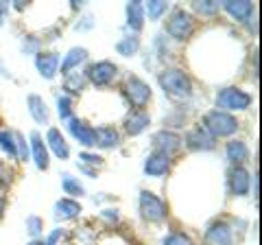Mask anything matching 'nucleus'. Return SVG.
Segmentation results:
<instances>
[{
  "label": "nucleus",
  "instance_id": "f03ea898",
  "mask_svg": "<svg viewBox=\"0 0 262 245\" xmlns=\"http://www.w3.org/2000/svg\"><path fill=\"white\" fill-rule=\"evenodd\" d=\"M206 132L214 138H227V136H234L236 132H238V120H236V116H232V114L227 112H221V110H210L203 114V125H201Z\"/></svg>",
  "mask_w": 262,
  "mask_h": 245
},
{
  "label": "nucleus",
  "instance_id": "393cba45",
  "mask_svg": "<svg viewBox=\"0 0 262 245\" xmlns=\"http://www.w3.org/2000/svg\"><path fill=\"white\" fill-rule=\"evenodd\" d=\"M85 86H88L85 72H79V70L68 72V75H66V79H63V90L68 92V96H70V94H81V92L85 90Z\"/></svg>",
  "mask_w": 262,
  "mask_h": 245
},
{
  "label": "nucleus",
  "instance_id": "dca6fc26",
  "mask_svg": "<svg viewBox=\"0 0 262 245\" xmlns=\"http://www.w3.org/2000/svg\"><path fill=\"white\" fill-rule=\"evenodd\" d=\"M46 147H48V153L53 151L55 158H59V160L70 158V145L66 140V136L61 134L59 127H51L46 132Z\"/></svg>",
  "mask_w": 262,
  "mask_h": 245
},
{
  "label": "nucleus",
  "instance_id": "ddd939ff",
  "mask_svg": "<svg viewBox=\"0 0 262 245\" xmlns=\"http://www.w3.org/2000/svg\"><path fill=\"white\" fill-rule=\"evenodd\" d=\"M59 64H61V57L59 53H37L35 55V68L39 72V77L46 79V81H53L57 75H59Z\"/></svg>",
  "mask_w": 262,
  "mask_h": 245
},
{
  "label": "nucleus",
  "instance_id": "f257e3e1",
  "mask_svg": "<svg viewBox=\"0 0 262 245\" xmlns=\"http://www.w3.org/2000/svg\"><path fill=\"white\" fill-rule=\"evenodd\" d=\"M158 84L164 96L173 101H186L192 96V81L182 68H164L158 75Z\"/></svg>",
  "mask_w": 262,
  "mask_h": 245
},
{
  "label": "nucleus",
  "instance_id": "a18cd8bd",
  "mask_svg": "<svg viewBox=\"0 0 262 245\" xmlns=\"http://www.w3.org/2000/svg\"><path fill=\"white\" fill-rule=\"evenodd\" d=\"M27 245H46V241H42V239H33V241H29Z\"/></svg>",
  "mask_w": 262,
  "mask_h": 245
},
{
  "label": "nucleus",
  "instance_id": "a19ab883",
  "mask_svg": "<svg viewBox=\"0 0 262 245\" xmlns=\"http://www.w3.org/2000/svg\"><path fill=\"white\" fill-rule=\"evenodd\" d=\"M79 171H81V173H85L88 177H96V169H92V167H88V165H81V162H79Z\"/></svg>",
  "mask_w": 262,
  "mask_h": 245
},
{
  "label": "nucleus",
  "instance_id": "4468645a",
  "mask_svg": "<svg viewBox=\"0 0 262 245\" xmlns=\"http://www.w3.org/2000/svg\"><path fill=\"white\" fill-rule=\"evenodd\" d=\"M184 142H186L188 149H192V151H212V149L216 147V140H214V138H212L201 125L192 127L190 132L186 134Z\"/></svg>",
  "mask_w": 262,
  "mask_h": 245
},
{
  "label": "nucleus",
  "instance_id": "a211bd4d",
  "mask_svg": "<svg viewBox=\"0 0 262 245\" xmlns=\"http://www.w3.org/2000/svg\"><path fill=\"white\" fill-rule=\"evenodd\" d=\"M88 57H90L88 48H83V46H72L70 51L63 55V59H61V64H59V72L66 77L68 72L79 70L81 64H85V62H88Z\"/></svg>",
  "mask_w": 262,
  "mask_h": 245
},
{
  "label": "nucleus",
  "instance_id": "f704fd0d",
  "mask_svg": "<svg viewBox=\"0 0 262 245\" xmlns=\"http://www.w3.org/2000/svg\"><path fill=\"white\" fill-rule=\"evenodd\" d=\"M194 9L201 15H214V13H219L221 5L214 3V0H203V3H194Z\"/></svg>",
  "mask_w": 262,
  "mask_h": 245
},
{
  "label": "nucleus",
  "instance_id": "473e14b6",
  "mask_svg": "<svg viewBox=\"0 0 262 245\" xmlns=\"http://www.w3.org/2000/svg\"><path fill=\"white\" fill-rule=\"evenodd\" d=\"M162 245H192V239L186 232H168L162 239Z\"/></svg>",
  "mask_w": 262,
  "mask_h": 245
},
{
  "label": "nucleus",
  "instance_id": "4c0bfd02",
  "mask_svg": "<svg viewBox=\"0 0 262 245\" xmlns=\"http://www.w3.org/2000/svg\"><path fill=\"white\" fill-rule=\"evenodd\" d=\"M96 27V20L94 15L85 13L83 18H79V22H75V31H79V33H85V31H92Z\"/></svg>",
  "mask_w": 262,
  "mask_h": 245
},
{
  "label": "nucleus",
  "instance_id": "2eb2a0df",
  "mask_svg": "<svg viewBox=\"0 0 262 245\" xmlns=\"http://www.w3.org/2000/svg\"><path fill=\"white\" fill-rule=\"evenodd\" d=\"M68 132H70V136L75 138L79 145H83V147H96L94 127L88 125L85 120H79V118L72 116V118L68 120Z\"/></svg>",
  "mask_w": 262,
  "mask_h": 245
},
{
  "label": "nucleus",
  "instance_id": "9b49d317",
  "mask_svg": "<svg viewBox=\"0 0 262 245\" xmlns=\"http://www.w3.org/2000/svg\"><path fill=\"white\" fill-rule=\"evenodd\" d=\"M151 140H153L155 151H164V153H168V156L179 151L182 145H184V138L177 132H170V129H160V132H155Z\"/></svg>",
  "mask_w": 262,
  "mask_h": 245
},
{
  "label": "nucleus",
  "instance_id": "39448f33",
  "mask_svg": "<svg viewBox=\"0 0 262 245\" xmlns=\"http://www.w3.org/2000/svg\"><path fill=\"white\" fill-rule=\"evenodd\" d=\"M194 33V18L192 13H188L184 9H173V13L168 15L166 24H164V35H168L175 42H184Z\"/></svg>",
  "mask_w": 262,
  "mask_h": 245
},
{
  "label": "nucleus",
  "instance_id": "c03bdc74",
  "mask_svg": "<svg viewBox=\"0 0 262 245\" xmlns=\"http://www.w3.org/2000/svg\"><path fill=\"white\" fill-rule=\"evenodd\" d=\"M5 208H7V199L0 195V219H3V215H5Z\"/></svg>",
  "mask_w": 262,
  "mask_h": 245
},
{
  "label": "nucleus",
  "instance_id": "412c9836",
  "mask_svg": "<svg viewBox=\"0 0 262 245\" xmlns=\"http://www.w3.org/2000/svg\"><path fill=\"white\" fill-rule=\"evenodd\" d=\"M125 13H127V27L131 29V33L138 35L144 27V3L140 0H134V3H127L125 7Z\"/></svg>",
  "mask_w": 262,
  "mask_h": 245
},
{
  "label": "nucleus",
  "instance_id": "58836bf2",
  "mask_svg": "<svg viewBox=\"0 0 262 245\" xmlns=\"http://www.w3.org/2000/svg\"><path fill=\"white\" fill-rule=\"evenodd\" d=\"M66 234H68V232H66L63 228H55V230L48 234L44 241H46V245H59V243L66 239Z\"/></svg>",
  "mask_w": 262,
  "mask_h": 245
},
{
  "label": "nucleus",
  "instance_id": "7c9ffc66",
  "mask_svg": "<svg viewBox=\"0 0 262 245\" xmlns=\"http://www.w3.org/2000/svg\"><path fill=\"white\" fill-rule=\"evenodd\" d=\"M153 46H155V55H158V59L162 62H166L170 55H173V51H170V44H168V39L164 33H158L153 39Z\"/></svg>",
  "mask_w": 262,
  "mask_h": 245
},
{
  "label": "nucleus",
  "instance_id": "0eeeda50",
  "mask_svg": "<svg viewBox=\"0 0 262 245\" xmlns=\"http://www.w3.org/2000/svg\"><path fill=\"white\" fill-rule=\"evenodd\" d=\"M116 75H118V66L110 59H101V62L90 64L88 70H85V79L96 88L110 86L112 81L116 79Z\"/></svg>",
  "mask_w": 262,
  "mask_h": 245
},
{
  "label": "nucleus",
  "instance_id": "4be33fe9",
  "mask_svg": "<svg viewBox=\"0 0 262 245\" xmlns=\"http://www.w3.org/2000/svg\"><path fill=\"white\" fill-rule=\"evenodd\" d=\"M151 125V116L144 110H134L125 118V132L129 136H140L142 132H146Z\"/></svg>",
  "mask_w": 262,
  "mask_h": 245
},
{
  "label": "nucleus",
  "instance_id": "f8f14e48",
  "mask_svg": "<svg viewBox=\"0 0 262 245\" xmlns=\"http://www.w3.org/2000/svg\"><path fill=\"white\" fill-rule=\"evenodd\" d=\"M29 147H31V156H33V162L39 171H48L51 167V153H48V147L44 142V138L39 132H31L29 134Z\"/></svg>",
  "mask_w": 262,
  "mask_h": 245
},
{
  "label": "nucleus",
  "instance_id": "20e7f679",
  "mask_svg": "<svg viewBox=\"0 0 262 245\" xmlns=\"http://www.w3.org/2000/svg\"><path fill=\"white\" fill-rule=\"evenodd\" d=\"M138 208H140V217L149 223H162L168 217V206L162 197H158L153 191H140L138 197Z\"/></svg>",
  "mask_w": 262,
  "mask_h": 245
},
{
  "label": "nucleus",
  "instance_id": "ea45409f",
  "mask_svg": "<svg viewBox=\"0 0 262 245\" xmlns=\"http://www.w3.org/2000/svg\"><path fill=\"white\" fill-rule=\"evenodd\" d=\"M98 217H101L103 221H107V223H118L120 212L116 208H103L101 212H98Z\"/></svg>",
  "mask_w": 262,
  "mask_h": 245
},
{
  "label": "nucleus",
  "instance_id": "e433bc0d",
  "mask_svg": "<svg viewBox=\"0 0 262 245\" xmlns=\"http://www.w3.org/2000/svg\"><path fill=\"white\" fill-rule=\"evenodd\" d=\"M79 160H81V165H88V167H101L105 158L98 156V153H92V151H81Z\"/></svg>",
  "mask_w": 262,
  "mask_h": 245
},
{
  "label": "nucleus",
  "instance_id": "6ab92c4d",
  "mask_svg": "<svg viewBox=\"0 0 262 245\" xmlns=\"http://www.w3.org/2000/svg\"><path fill=\"white\" fill-rule=\"evenodd\" d=\"M221 7H223V11L236 22H247L253 15V5L249 0H225Z\"/></svg>",
  "mask_w": 262,
  "mask_h": 245
},
{
  "label": "nucleus",
  "instance_id": "f3484780",
  "mask_svg": "<svg viewBox=\"0 0 262 245\" xmlns=\"http://www.w3.org/2000/svg\"><path fill=\"white\" fill-rule=\"evenodd\" d=\"M81 212H83V206L77 201V199H70V197H63L55 203L53 208V217L55 221H72V219L81 217Z\"/></svg>",
  "mask_w": 262,
  "mask_h": 245
},
{
  "label": "nucleus",
  "instance_id": "37998d69",
  "mask_svg": "<svg viewBox=\"0 0 262 245\" xmlns=\"http://www.w3.org/2000/svg\"><path fill=\"white\" fill-rule=\"evenodd\" d=\"M0 77H5V79H11V70L5 66L3 59H0Z\"/></svg>",
  "mask_w": 262,
  "mask_h": 245
},
{
  "label": "nucleus",
  "instance_id": "6e6552de",
  "mask_svg": "<svg viewBox=\"0 0 262 245\" xmlns=\"http://www.w3.org/2000/svg\"><path fill=\"white\" fill-rule=\"evenodd\" d=\"M203 239H206L210 245H236V234H234V228L229 226L223 219L219 221H212L206 232H203Z\"/></svg>",
  "mask_w": 262,
  "mask_h": 245
},
{
  "label": "nucleus",
  "instance_id": "aec40b11",
  "mask_svg": "<svg viewBox=\"0 0 262 245\" xmlns=\"http://www.w3.org/2000/svg\"><path fill=\"white\" fill-rule=\"evenodd\" d=\"M27 108L31 118L37 122V125H48L51 120V110H48V103L44 101V96L39 94H29L27 96Z\"/></svg>",
  "mask_w": 262,
  "mask_h": 245
},
{
  "label": "nucleus",
  "instance_id": "79ce46f5",
  "mask_svg": "<svg viewBox=\"0 0 262 245\" xmlns=\"http://www.w3.org/2000/svg\"><path fill=\"white\" fill-rule=\"evenodd\" d=\"M7 13H9V5H7V3H0V27L5 24Z\"/></svg>",
  "mask_w": 262,
  "mask_h": 245
},
{
  "label": "nucleus",
  "instance_id": "423d86ee",
  "mask_svg": "<svg viewBox=\"0 0 262 245\" xmlns=\"http://www.w3.org/2000/svg\"><path fill=\"white\" fill-rule=\"evenodd\" d=\"M125 94H127L129 103L134 105L136 110H142V108H146V105H149V101L153 99V90H151V86L146 84L144 79L136 77V75H129V77H127V84H125Z\"/></svg>",
  "mask_w": 262,
  "mask_h": 245
},
{
  "label": "nucleus",
  "instance_id": "72a5a7b5",
  "mask_svg": "<svg viewBox=\"0 0 262 245\" xmlns=\"http://www.w3.org/2000/svg\"><path fill=\"white\" fill-rule=\"evenodd\" d=\"M39 46H42V42H39L35 35H24V39H22V53L24 55H37Z\"/></svg>",
  "mask_w": 262,
  "mask_h": 245
},
{
  "label": "nucleus",
  "instance_id": "7ed1b4c3",
  "mask_svg": "<svg viewBox=\"0 0 262 245\" xmlns=\"http://www.w3.org/2000/svg\"><path fill=\"white\" fill-rule=\"evenodd\" d=\"M253 101V96L249 92H245L243 88L236 86H225L216 92V110L221 112H243L247 110Z\"/></svg>",
  "mask_w": 262,
  "mask_h": 245
},
{
  "label": "nucleus",
  "instance_id": "a878e982",
  "mask_svg": "<svg viewBox=\"0 0 262 245\" xmlns=\"http://www.w3.org/2000/svg\"><path fill=\"white\" fill-rule=\"evenodd\" d=\"M114 48H116V53L120 57H134V55H138V51H140V37L129 33L125 37H120Z\"/></svg>",
  "mask_w": 262,
  "mask_h": 245
},
{
  "label": "nucleus",
  "instance_id": "b1692460",
  "mask_svg": "<svg viewBox=\"0 0 262 245\" xmlns=\"http://www.w3.org/2000/svg\"><path fill=\"white\" fill-rule=\"evenodd\" d=\"M94 134H96V147H101V149H114V147L120 145V134H118V129L112 127V125L96 127Z\"/></svg>",
  "mask_w": 262,
  "mask_h": 245
},
{
  "label": "nucleus",
  "instance_id": "c9c22d12",
  "mask_svg": "<svg viewBox=\"0 0 262 245\" xmlns=\"http://www.w3.org/2000/svg\"><path fill=\"white\" fill-rule=\"evenodd\" d=\"M15 151H18V162L29 160V145L24 140V136L20 132H15Z\"/></svg>",
  "mask_w": 262,
  "mask_h": 245
},
{
  "label": "nucleus",
  "instance_id": "bb28decb",
  "mask_svg": "<svg viewBox=\"0 0 262 245\" xmlns=\"http://www.w3.org/2000/svg\"><path fill=\"white\" fill-rule=\"evenodd\" d=\"M61 189L66 195H70V199H77V197H83L85 195V186L79 177L70 175V173H63L61 175Z\"/></svg>",
  "mask_w": 262,
  "mask_h": 245
},
{
  "label": "nucleus",
  "instance_id": "5701e85b",
  "mask_svg": "<svg viewBox=\"0 0 262 245\" xmlns=\"http://www.w3.org/2000/svg\"><path fill=\"white\" fill-rule=\"evenodd\" d=\"M225 158L232 162L234 167H243L245 162L249 160V147L245 140H229L225 145Z\"/></svg>",
  "mask_w": 262,
  "mask_h": 245
},
{
  "label": "nucleus",
  "instance_id": "2f4dec72",
  "mask_svg": "<svg viewBox=\"0 0 262 245\" xmlns=\"http://www.w3.org/2000/svg\"><path fill=\"white\" fill-rule=\"evenodd\" d=\"M57 114H59V118L66 122L72 118V96H68V94L57 96Z\"/></svg>",
  "mask_w": 262,
  "mask_h": 245
},
{
  "label": "nucleus",
  "instance_id": "c85d7f7f",
  "mask_svg": "<svg viewBox=\"0 0 262 245\" xmlns=\"http://www.w3.org/2000/svg\"><path fill=\"white\" fill-rule=\"evenodd\" d=\"M166 11H168V3H162V0H151V3H144V15H149L151 22L160 20Z\"/></svg>",
  "mask_w": 262,
  "mask_h": 245
},
{
  "label": "nucleus",
  "instance_id": "c756f323",
  "mask_svg": "<svg viewBox=\"0 0 262 245\" xmlns=\"http://www.w3.org/2000/svg\"><path fill=\"white\" fill-rule=\"evenodd\" d=\"M24 228H27V234L31 236V241L33 239H39L42 232H44V219L37 217V215H29L27 221H24Z\"/></svg>",
  "mask_w": 262,
  "mask_h": 245
},
{
  "label": "nucleus",
  "instance_id": "cd10ccee",
  "mask_svg": "<svg viewBox=\"0 0 262 245\" xmlns=\"http://www.w3.org/2000/svg\"><path fill=\"white\" fill-rule=\"evenodd\" d=\"M0 149H3L9 158L18 160V151H15V132H9V129H0Z\"/></svg>",
  "mask_w": 262,
  "mask_h": 245
},
{
  "label": "nucleus",
  "instance_id": "49530a36",
  "mask_svg": "<svg viewBox=\"0 0 262 245\" xmlns=\"http://www.w3.org/2000/svg\"><path fill=\"white\" fill-rule=\"evenodd\" d=\"M59 245H72V243H59Z\"/></svg>",
  "mask_w": 262,
  "mask_h": 245
},
{
  "label": "nucleus",
  "instance_id": "9d476101",
  "mask_svg": "<svg viewBox=\"0 0 262 245\" xmlns=\"http://www.w3.org/2000/svg\"><path fill=\"white\" fill-rule=\"evenodd\" d=\"M168 169H170V156L164 151H155V149L146 156L142 165V171L146 177H164L168 173Z\"/></svg>",
  "mask_w": 262,
  "mask_h": 245
},
{
  "label": "nucleus",
  "instance_id": "1a4fd4ad",
  "mask_svg": "<svg viewBox=\"0 0 262 245\" xmlns=\"http://www.w3.org/2000/svg\"><path fill=\"white\" fill-rule=\"evenodd\" d=\"M227 186L234 197H247L251 191V173L247 167H232L227 173Z\"/></svg>",
  "mask_w": 262,
  "mask_h": 245
}]
</instances>
